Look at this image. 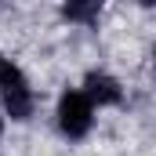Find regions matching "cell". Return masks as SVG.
Here are the masks:
<instances>
[{"instance_id": "3", "label": "cell", "mask_w": 156, "mask_h": 156, "mask_svg": "<svg viewBox=\"0 0 156 156\" xmlns=\"http://www.w3.org/2000/svg\"><path fill=\"white\" fill-rule=\"evenodd\" d=\"M76 87H80V94L91 102L94 113L98 109H120L123 105V94H127V87L120 83V76H113L109 69H87Z\"/></svg>"}, {"instance_id": "5", "label": "cell", "mask_w": 156, "mask_h": 156, "mask_svg": "<svg viewBox=\"0 0 156 156\" xmlns=\"http://www.w3.org/2000/svg\"><path fill=\"white\" fill-rule=\"evenodd\" d=\"M4 127H7V120H4V113H0V134H4Z\"/></svg>"}, {"instance_id": "1", "label": "cell", "mask_w": 156, "mask_h": 156, "mask_svg": "<svg viewBox=\"0 0 156 156\" xmlns=\"http://www.w3.org/2000/svg\"><path fill=\"white\" fill-rule=\"evenodd\" d=\"M0 113L11 123H29L37 116V91H33V80L26 76V69L0 55Z\"/></svg>"}, {"instance_id": "2", "label": "cell", "mask_w": 156, "mask_h": 156, "mask_svg": "<svg viewBox=\"0 0 156 156\" xmlns=\"http://www.w3.org/2000/svg\"><path fill=\"white\" fill-rule=\"evenodd\" d=\"M94 120H98V113H94L91 102L80 94L76 83H69V87L58 91V102H55V131H58L69 145H80V142L91 138Z\"/></svg>"}, {"instance_id": "4", "label": "cell", "mask_w": 156, "mask_h": 156, "mask_svg": "<svg viewBox=\"0 0 156 156\" xmlns=\"http://www.w3.org/2000/svg\"><path fill=\"white\" fill-rule=\"evenodd\" d=\"M102 11H105L102 0H66V4L58 7V18L69 22V26H83V29H91V26H98Z\"/></svg>"}]
</instances>
